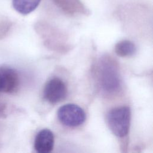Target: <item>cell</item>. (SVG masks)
<instances>
[{
	"mask_svg": "<svg viewBox=\"0 0 153 153\" xmlns=\"http://www.w3.org/2000/svg\"><path fill=\"white\" fill-rule=\"evenodd\" d=\"M131 111L128 106H121L111 109L107 115V122L111 131L118 137H124L129 131Z\"/></svg>",
	"mask_w": 153,
	"mask_h": 153,
	"instance_id": "cell-1",
	"label": "cell"
},
{
	"mask_svg": "<svg viewBox=\"0 0 153 153\" xmlns=\"http://www.w3.org/2000/svg\"><path fill=\"white\" fill-rule=\"evenodd\" d=\"M57 117L62 124L75 127L82 124L85 120V114L84 110L73 103H68L62 106L57 111Z\"/></svg>",
	"mask_w": 153,
	"mask_h": 153,
	"instance_id": "cell-2",
	"label": "cell"
},
{
	"mask_svg": "<svg viewBox=\"0 0 153 153\" xmlns=\"http://www.w3.org/2000/svg\"><path fill=\"white\" fill-rule=\"evenodd\" d=\"M67 95V88L65 82L59 78L50 79L44 88V97L50 103L55 104L65 99Z\"/></svg>",
	"mask_w": 153,
	"mask_h": 153,
	"instance_id": "cell-3",
	"label": "cell"
},
{
	"mask_svg": "<svg viewBox=\"0 0 153 153\" xmlns=\"http://www.w3.org/2000/svg\"><path fill=\"white\" fill-rule=\"evenodd\" d=\"M19 84V75L15 70L0 68V93H13L17 90Z\"/></svg>",
	"mask_w": 153,
	"mask_h": 153,
	"instance_id": "cell-4",
	"label": "cell"
},
{
	"mask_svg": "<svg viewBox=\"0 0 153 153\" xmlns=\"http://www.w3.org/2000/svg\"><path fill=\"white\" fill-rule=\"evenodd\" d=\"M54 135L48 129H42L39 131L35 139L34 148L39 153H48L53 149Z\"/></svg>",
	"mask_w": 153,
	"mask_h": 153,
	"instance_id": "cell-5",
	"label": "cell"
},
{
	"mask_svg": "<svg viewBox=\"0 0 153 153\" xmlns=\"http://www.w3.org/2000/svg\"><path fill=\"white\" fill-rule=\"evenodd\" d=\"M112 64L103 65L100 77L103 88L110 91H114L119 85V79L116 68Z\"/></svg>",
	"mask_w": 153,
	"mask_h": 153,
	"instance_id": "cell-6",
	"label": "cell"
},
{
	"mask_svg": "<svg viewBox=\"0 0 153 153\" xmlns=\"http://www.w3.org/2000/svg\"><path fill=\"white\" fill-rule=\"evenodd\" d=\"M62 10L69 14L85 13L86 9L80 0H53Z\"/></svg>",
	"mask_w": 153,
	"mask_h": 153,
	"instance_id": "cell-7",
	"label": "cell"
},
{
	"mask_svg": "<svg viewBox=\"0 0 153 153\" xmlns=\"http://www.w3.org/2000/svg\"><path fill=\"white\" fill-rule=\"evenodd\" d=\"M41 0H13L14 8L19 13L26 15L33 11Z\"/></svg>",
	"mask_w": 153,
	"mask_h": 153,
	"instance_id": "cell-8",
	"label": "cell"
},
{
	"mask_svg": "<svg viewBox=\"0 0 153 153\" xmlns=\"http://www.w3.org/2000/svg\"><path fill=\"white\" fill-rule=\"evenodd\" d=\"M115 52L120 57H130L136 52V47L131 41L123 40L115 45Z\"/></svg>",
	"mask_w": 153,
	"mask_h": 153,
	"instance_id": "cell-9",
	"label": "cell"
}]
</instances>
